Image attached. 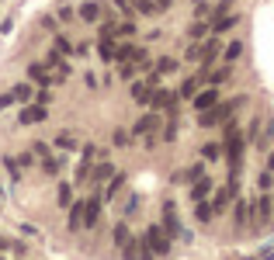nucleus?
Masks as SVG:
<instances>
[{
    "instance_id": "1",
    "label": "nucleus",
    "mask_w": 274,
    "mask_h": 260,
    "mask_svg": "<svg viewBox=\"0 0 274 260\" xmlns=\"http://www.w3.org/2000/svg\"><path fill=\"white\" fill-rule=\"evenodd\" d=\"M153 108L156 111H177V94H170V90H153Z\"/></svg>"
},
{
    "instance_id": "2",
    "label": "nucleus",
    "mask_w": 274,
    "mask_h": 260,
    "mask_svg": "<svg viewBox=\"0 0 274 260\" xmlns=\"http://www.w3.org/2000/svg\"><path fill=\"white\" fill-rule=\"evenodd\" d=\"M146 243H149V250H156V254H167L170 250V236H163V229H149L146 233Z\"/></svg>"
},
{
    "instance_id": "3",
    "label": "nucleus",
    "mask_w": 274,
    "mask_h": 260,
    "mask_svg": "<svg viewBox=\"0 0 274 260\" xmlns=\"http://www.w3.org/2000/svg\"><path fill=\"white\" fill-rule=\"evenodd\" d=\"M153 83H156V80H142V83H132V97H136L139 104L153 101Z\"/></svg>"
},
{
    "instance_id": "4",
    "label": "nucleus",
    "mask_w": 274,
    "mask_h": 260,
    "mask_svg": "<svg viewBox=\"0 0 274 260\" xmlns=\"http://www.w3.org/2000/svg\"><path fill=\"white\" fill-rule=\"evenodd\" d=\"M97 212H101V198H87L83 201V226H94L97 222Z\"/></svg>"
},
{
    "instance_id": "5",
    "label": "nucleus",
    "mask_w": 274,
    "mask_h": 260,
    "mask_svg": "<svg viewBox=\"0 0 274 260\" xmlns=\"http://www.w3.org/2000/svg\"><path fill=\"white\" fill-rule=\"evenodd\" d=\"M42 118H45V108L42 104H28L21 111V125H31V122H42Z\"/></svg>"
},
{
    "instance_id": "6",
    "label": "nucleus",
    "mask_w": 274,
    "mask_h": 260,
    "mask_svg": "<svg viewBox=\"0 0 274 260\" xmlns=\"http://www.w3.org/2000/svg\"><path fill=\"white\" fill-rule=\"evenodd\" d=\"M215 101H219V94H215V90H202V94H195V108H198V111L215 108Z\"/></svg>"
},
{
    "instance_id": "7",
    "label": "nucleus",
    "mask_w": 274,
    "mask_h": 260,
    "mask_svg": "<svg viewBox=\"0 0 274 260\" xmlns=\"http://www.w3.org/2000/svg\"><path fill=\"white\" fill-rule=\"evenodd\" d=\"M233 195H236V181H233L229 188H222V191H219V198H215V205H212V208H215V212H222V208L233 201Z\"/></svg>"
},
{
    "instance_id": "8",
    "label": "nucleus",
    "mask_w": 274,
    "mask_h": 260,
    "mask_svg": "<svg viewBox=\"0 0 274 260\" xmlns=\"http://www.w3.org/2000/svg\"><path fill=\"white\" fill-rule=\"evenodd\" d=\"M156 125H160V118H156V115H142V118L136 122V135H146V132H153Z\"/></svg>"
},
{
    "instance_id": "9",
    "label": "nucleus",
    "mask_w": 274,
    "mask_h": 260,
    "mask_svg": "<svg viewBox=\"0 0 274 260\" xmlns=\"http://www.w3.org/2000/svg\"><path fill=\"white\" fill-rule=\"evenodd\" d=\"M208 191H212V181H205V177H198V184L191 188V198H195V201H205V195H208Z\"/></svg>"
},
{
    "instance_id": "10",
    "label": "nucleus",
    "mask_w": 274,
    "mask_h": 260,
    "mask_svg": "<svg viewBox=\"0 0 274 260\" xmlns=\"http://www.w3.org/2000/svg\"><path fill=\"white\" fill-rule=\"evenodd\" d=\"M80 226H83V201L69 208V229H80Z\"/></svg>"
},
{
    "instance_id": "11",
    "label": "nucleus",
    "mask_w": 274,
    "mask_h": 260,
    "mask_svg": "<svg viewBox=\"0 0 274 260\" xmlns=\"http://www.w3.org/2000/svg\"><path fill=\"white\" fill-rule=\"evenodd\" d=\"M80 17H83V21H97V17H101V7H97V3H83V7H80Z\"/></svg>"
},
{
    "instance_id": "12",
    "label": "nucleus",
    "mask_w": 274,
    "mask_h": 260,
    "mask_svg": "<svg viewBox=\"0 0 274 260\" xmlns=\"http://www.w3.org/2000/svg\"><path fill=\"white\" fill-rule=\"evenodd\" d=\"M101 59H118V49H115V42H108V38H101Z\"/></svg>"
},
{
    "instance_id": "13",
    "label": "nucleus",
    "mask_w": 274,
    "mask_h": 260,
    "mask_svg": "<svg viewBox=\"0 0 274 260\" xmlns=\"http://www.w3.org/2000/svg\"><path fill=\"white\" fill-rule=\"evenodd\" d=\"M198 87H202V76H191V80H184L181 94H184V97H195V94H198Z\"/></svg>"
},
{
    "instance_id": "14",
    "label": "nucleus",
    "mask_w": 274,
    "mask_h": 260,
    "mask_svg": "<svg viewBox=\"0 0 274 260\" xmlns=\"http://www.w3.org/2000/svg\"><path fill=\"white\" fill-rule=\"evenodd\" d=\"M215 52H219V42H208V45H202V59H198V63H212V59H215Z\"/></svg>"
},
{
    "instance_id": "15",
    "label": "nucleus",
    "mask_w": 274,
    "mask_h": 260,
    "mask_svg": "<svg viewBox=\"0 0 274 260\" xmlns=\"http://www.w3.org/2000/svg\"><path fill=\"white\" fill-rule=\"evenodd\" d=\"M28 76H31V80H38V83H49V80H52V76H45V69H42L38 63L28 66Z\"/></svg>"
},
{
    "instance_id": "16",
    "label": "nucleus",
    "mask_w": 274,
    "mask_h": 260,
    "mask_svg": "<svg viewBox=\"0 0 274 260\" xmlns=\"http://www.w3.org/2000/svg\"><path fill=\"white\" fill-rule=\"evenodd\" d=\"M14 101H31V87L28 83H17L14 87Z\"/></svg>"
},
{
    "instance_id": "17",
    "label": "nucleus",
    "mask_w": 274,
    "mask_h": 260,
    "mask_svg": "<svg viewBox=\"0 0 274 260\" xmlns=\"http://www.w3.org/2000/svg\"><path fill=\"white\" fill-rule=\"evenodd\" d=\"M136 10H142V14H156L160 3H153V0H136Z\"/></svg>"
},
{
    "instance_id": "18",
    "label": "nucleus",
    "mask_w": 274,
    "mask_h": 260,
    "mask_svg": "<svg viewBox=\"0 0 274 260\" xmlns=\"http://www.w3.org/2000/svg\"><path fill=\"white\" fill-rule=\"evenodd\" d=\"M233 24H236V17H222V14L215 17V31H229Z\"/></svg>"
},
{
    "instance_id": "19",
    "label": "nucleus",
    "mask_w": 274,
    "mask_h": 260,
    "mask_svg": "<svg viewBox=\"0 0 274 260\" xmlns=\"http://www.w3.org/2000/svg\"><path fill=\"white\" fill-rule=\"evenodd\" d=\"M115 243L118 247H129V229L125 226H115Z\"/></svg>"
},
{
    "instance_id": "20",
    "label": "nucleus",
    "mask_w": 274,
    "mask_h": 260,
    "mask_svg": "<svg viewBox=\"0 0 274 260\" xmlns=\"http://www.w3.org/2000/svg\"><path fill=\"white\" fill-rule=\"evenodd\" d=\"M156 69H160V73H174V69H177V59H160Z\"/></svg>"
},
{
    "instance_id": "21",
    "label": "nucleus",
    "mask_w": 274,
    "mask_h": 260,
    "mask_svg": "<svg viewBox=\"0 0 274 260\" xmlns=\"http://www.w3.org/2000/svg\"><path fill=\"white\" fill-rule=\"evenodd\" d=\"M240 52H243V45H240V42H233V45L226 49V59L233 63V59H240Z\"/></svg>"
},
{
    "instance_id": "22",
    "label": "nucleus",
    "mask_w": 274,
    "mask_h": 260,
    "mask_svg": "<svg viewBox=\"0 0 274 260\" xmlns=\"http://www.w3.org/2000/svg\"><path fill=\"white\" fill-rule=\"evenodd\" d=\"M226 76H229V66H222V69H215V73L208 76V83H222Z\"/></svg>"
},
{
    "instance_id": "23",
    "label": "nucleus",
    "mask_w": 274,
    "mask_h": 260,
    "mask_svg": "<svg viewBox=\"0 0 274 260\" xmlns=\"http://www.w3.org/2000/svg\"><path fill=\"white\" fill-rule=\"evenodd\" d=\"M94 177H97V181H104V177H111V163H97V170H94Z\"/></svg>"
},
{
    "instance_id": "24",
    "label": "nucleus",
    "mask_w": 274,
    "mask_h": 260,
    "mask_svg": "<svg viewBox=\"0 0 274 260\" xmlns=\"http://www.w3.org/2000/svg\"><path fill=\"white\" fill-rule=\"evenodd\" d=\"M257 212H261V219H268V215H271V201L261 198V201H257Z\"/></svg>"
},
{
    "instance_id": "25",
    "label": "nucleus",
    "mask_w": 274,
    "mask_h": 260,
    "mask_svg": "<svg viewBox=\"0 0 274 260\" xmlns=\"http://www.w3.org/2000/svg\"><path fill=\"white\" fill-rule=\"evenodd\" d=\"M59 146H63V149H73V146H76V139H73L69 132H63V135H59Z\"/></svg>"
},
{
    "instance_id": "26",
    "label": "nucleus",
    "mask_w": 274,
    "mask_h": 260,
    "mask_svg": "<svg viewBox=\"0 0 274 260\" xmlns=\"http://www.w3.org/2000/svg\"><path fill=\"white\" fill-rule=\"evenodd\" d=\"M205 156H208V160H215V156H222V146H215V142H212V146H205Z\"/></svg>"
},
{
    "instance_id": "27",
    "label": "nucleus",
    "mask_w": 274,
    "mask_h": 260,
    "mask_svg": "<svg viewBox=\"0 0 274 260\" xmlns=\"http://www.w3.org/2000/svg\"><path fill=\"white\" fill-rule=\"evenodd\" d=\"M212 212H215V208H208V205H198V219H202V222H208V219H212Z\"/></svg>"
},
{
    "instance_id": "28",
    "label": "nucleus",
    "mask_w": 274,
    "mask_h": 260,
    "mask_svg": "<svg viewBox=\"0 0 274 260\" xmlns=\"http://www.w3.org/2000/svg\"><path fill=\"white\" fill-rule=\"evenodd\" d=\"M132 31H136V24H132V21H125V24H118V35H132Z\"/></svg>"
},
{
    "instance_id": "29",
    "label": "nucleus",
    "mask_w": 274,
    "mask_h": 260,
    "mask_svg": "<svg viewBox=\"0 0 274 260\" xmlns=\"http://www.w3.org/2000/svg\"><path fill=\"white\" fill-rule=\"evenodd\" d=\"M191 38H205V24H191Z\"/></svg>"
},
{
    "instance_id": "30",
    "label": "nucleus",
    "mask_w": 274,
    "mask_h": 260,
    "mask_svg": "<svg viewBox=\"0 0 274 260\" xmlns=\"http://www.w3.org/2000/svg\"><path fill=\"white\" fill-rule=\"evenodd\" d=\"M7 104H14V94H0V108H7Z\"/></svg>"
},
{
    "instance_id": "31",
    "label": "nucleus",
    "mask_w": 274,
    "mask_h": 260,
    "mask_svg": "<svg viewBox=\"0 0 274 260\" xmlns=\"http://www.w3.org/2000/svg\"><path fill=\"white\" fill-rule=\"evenodd\" d=\"M59 205H69V188H59Z\"/></svg>"
},
{
    "instance_id": "32",
    "label": "nucleus",
    "mask_w": 274,
    "mask_h": 260,
    "mask_svg": "<svg viewBox=\"0 0 274 260\" xmlns=\"http://www.w3.org/2000/svg\"><path fill=\"white\" fill-rule=\"evenodd\" d=\"M268 170H271V174H274V153H271V156H268Z\"/></svg>"
},
{
    "instance_id": "33",
    "label": "nucleus",
    "mask_w": 274,
    "mask_h": 260,
    "mask_svg": "<svg viewBox=\"0 0 274 260\" xmlns=\"http://www.w3.org/2000/svg\"><path fill=\"white\" fill-rule=\"evenodd\" d=\"M0 250H7V240H3V236H0Z\"/></svg>"
},
{
    "instance_id": "34",
    "label": "nucleus",
    "mask_w": 274,
    "mask_h": 260,
    "mask_svg": "<svg viewBox=\"0 0 274 260\" xmlns=\"http://www.w3.org/2000/svg\"><path fill=\"white\" fill-rule=\"evenodd\" d=\"M156 3H160V7H163V3H170V0H156Z\"/></svg>"
}]
</instances>
